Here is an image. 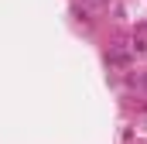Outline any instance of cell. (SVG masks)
Returning <instances> with one entry per match:
<instances>
[{"label": "cell", "instance_id": "1", "mask_svg": "<svg viewBox=\"0 0 147 144\" xmlns=\"http://www.w3.org/2000/svg\"><path fill=\"white\" fill-rule=\"evenodd\" d=\"M92 3H106V0H92Z\"/></svg>", "mask_w": 147, "mask_h": 144}]
</instances>
